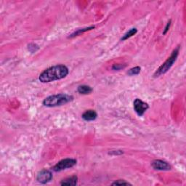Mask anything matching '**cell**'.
<instances>
[{
  "mask_svg": "<svg viewBox=\"0 0 186 186\" xmlns=\"http://www.w3.org/2000/svg\"><path fill=\"white\" fill-rule=\"evenodd\" d=\"M69 74V69L64 65H57L52 66L44 70L39 75V79L42 83L54 82L65 78Z\"/></svg>",
  "mask_w": 186,
  "mask_h": 186,
  "instance_id": "1",
  "label": "cell"
},
{
  "mask_svg": "<svg viewBox=\"0 0 186 186\" xmlns=\"http://www.w3.org/2000/svg\"><path fill=\"white\" fill-rule=\"evenodd\" d=\"M74 100L73 96L67 94H58L47 97L43 101V105L47 107H56L65 105Z\"/></svg>",
  "mask_w": 186,
  "mask_h": 186,
  "instance_id": "2",
  "label": "cell"
},
{
  "mask_svg": "<svg viewBox=\"0 0 186 186\" xmlns=\"http://www.w3.org/2000/svg\"><path fill=\"white\" fill-rule=\"evenodd\" d=\"M179 49H180V47H177L176 49H174V51L172 52L170 57H168V59H167V61H165L158 69H157V71L156 72H155L154 75V77H158V76H160L161 75H162V74H166L167 72L171 69V67L173 66V64H174L175 62L176 61L177 57H178Z\"/></svg>",
  "mask_w": 186,
  "mask_h": 186,
  "instance_id": "3",
  "label": "cell"
},
{
  "mask_svg": "<svg viewBox=\"0 0 186 186\" xmlns=\"http://www.w3.org/2000/svg\"><path fill=\"white\" fill-rule=\"evenodd\" d=\"M76 164V160L74 159L67 158L63 160L60 161V162L53 167V171H61L64 169H69L73 167L74 165Z\"/></svg>",
  "mask_w": 186,
  "mask_h": 186,
  "instance_id": "4",
  "label": "cell"
},
{
  "mask_svg": "<svg viewBox=\"0 0 186 186\" xmlns=\"http://www.w3.org/2000/svg\"><path fill=\"white\" fill-rule=\"evenodd\" d=\"M149 106L146 103L142 101L140 99H135L134 101V109H135V112L137 113L138 116H142L144 114L145 112L148 110Z\"/></svg>",
  "mask_w": 186,
  "mask_h": 186,
  "instance_id": "5",
  "label": "cell"
},
{
  "mask_svg": "<svg viewBox=\"0 0 186 186\" xmlns=\"http://www.w3.org/2000/svg\"><path fill=\"white\" fill-rule=\"evenodd\" d=\"M53 179V174L50 171L47 169H42L37 175L36 180L39 183L42 184H46L49 183Z\"/></svg>",
  "mask_w": 186,
  "mask_h": 186,
  "instance_id": "6",
  "label": "cell"
},
{
  "mask_svg": "<svg viewBox=\"0 0 186 186\" xmlns=\"http://www.w3.org/2000/svg\"><path fill=\"white\" fill-rule=\"evenodd\" d=\"M151 166L154 169L157 170L167 171L171 169V165L164 161L162 160H154L151 163Z\"/></svg>",
  "mask_w": 186,
  "mask_h": 186,
  "instance_id": "7",
  "label": "cell"
},
{
  "mask_svg": "<svg viewBox=\"0 0 186 186\" xmlns=\"http://www.w3.org/2000/svg\"><path fill=\"white\" fill-rule=\"evenodd\" d=\"M97 116H98V114L94 110H87L82 114V117L84 121H91L95 120Z\"/></svg>",
  "mask_w": 186,
  "mask_h": 186,
  "instance_id": "8",
  "label": "cell"
},
{
  "mask_svg": "<svg viewBox=\"0 0 186 186\" xmlns=\"http://www.w3.org/2000/svg\"><path fill=\"white\" fill-rule=\"evenodd\" d=\"M78 178L76 176H72L68 177L63 180H62L61 183V185H76L77 184Z\"/></svg>",
  "mask_w": 186,
  "mask_h": 186,
  "instance_id": "9",
  "label": "cell"
},
{
  "mask_svg": "<svg viewBox=\"0 0 186 186\" xmlns=\"http://www.w3.org/2000/svg\"><path fill=\"white\" fill-rule=\"evenodd\" d=\"M77 91L78 93H80V94L87 95V94H90V93L93 91V90H92V88L90 87V86L81 85V86L78 87L77 89Z\"/></svg>",
  "mask_w": 186,
  "mask_h": 186,
  "instance_id": "10",
  "label": "cell"
},
{
  "mask_svg": "<svg viewBox=\"0 0 186 186\" xmlns=\"http://www.w3.org/2000/svg\"><path fill=\"white\" fill-rule=\"evenodd\" d=\"M95 28V26H91V27H88V28H82V29H78V30L76 31V32H74L73 34H71V35H70V36H69V38H72V37H74V36H78V35L81 34H82V33H84V32H87V31L94 29Z\"/></svg>",
  "mask_w": 186,
  "mask_h": 186,
  "instance_id": "11",
  "label": "cell"
},
{
  "mask_svg": "<svg viewBox=\"0 0 186 186\" xmlns=\"http://www.w3.org/2000/svg\"><path fill=\"white\" fill-rule=\"evenodd\" d=\"M137 32V30L136 29V28H132V29H130L129 32H127L125 35H124V36L121 38V41H125L126 39L130 38V37H132L133 35H135Z\"/></svg>",
  "mask_w": 186,
  "mask_h": 186,
  "instance_id": "12",
  "label": "cell"
},
{
  "mask_svg": "<svg viewBox=\"0 0 186 186\" xmlns=\"http://www.w3.org/2000/svg\"><path fill=\"white\" fill-rule=\"evenodd\" d=\"M140 72V68L139 66H136L135 68H132V69H129V71L127 72V74L129 76H135L139 74Z\"/></svg>",
  "mask_w": 186,
  "mask_h": 186,
  "instance_id": "13",
  "label": "cell"
},
{
  "mask_svg": "<svg viewBox=\"0 0 186 186\" xmlns=\"http://www.w3.org/2000/svg\"><path fill=\"white\" fill-rule=\"evenodd\" d=\"M113 185H131V184H130L129 183H128V182H126L125 180H116V182H114V183H112Z\"/></svg>",
  "mask_w": 186,
  "mask_h": 186,
  "instance_id": "14",
  "label": "cell"
},
{
  "mask_svg": "<svg viewBox=\"0 0 186 186\" xmlns=\"http://www.w3.org/2000/svg\"><path fill=\"white\" fill-rule=\"evenodd\" d=\"M38 49H39L38 45H36V44H30L28 45V50L32 53H35V52H36Z\"/></svg>",
  "mask_w": 186,
  "mask_h": 186,
  "instance_id": "15",
  "label": "cell"
},
{
  "mask_svg": "<svg viewBox=\"0 0 186 186\" xmlns=\"http://www.w3.org/2000/svg\"><path fill=\"white\" fill-rule=\"evenodd\" d=\"M126 66H122L120 65V64H116L113 66V70H120L121 69H123V68H125Z\"/></svg>",
  "mask_w": 186,
  "mask_h": 186,
  "instance_id": "16",
  "label": "cell"
},
{
  "mask_svg": "<svg viewBox=\"0 0 186 186\" xmlns=\"http://www.w3.org/2000/svg\"><path fill=\"white\" fill-rule=\"evenodd\" d=\"M170 26H171V20H169V22L167 23L166 27H165V28H164V32H163V34H167V32L169 30V27H170Z\"/></svg>",
  "mask_w": 186,
  "mask_h": 186,
  "instance_id": "17",
  "label": "cell"
},
{
  "mask_svg": "<svg viewBox=\"0 0 186 186\" xmlns=\"http://www.w3.org/2000/svg\"><path fill=\"white\" fill-rule=\"evenodd\" d=\"M122 154L123 152L121 151V150H113V151H111V153H109V154H111V155H121Z\"/></svg>",
  "mask_w": 186,
  "mask_h": 186,
  "instance_id": "18",
  "label": "cell"
}]
</instances>
